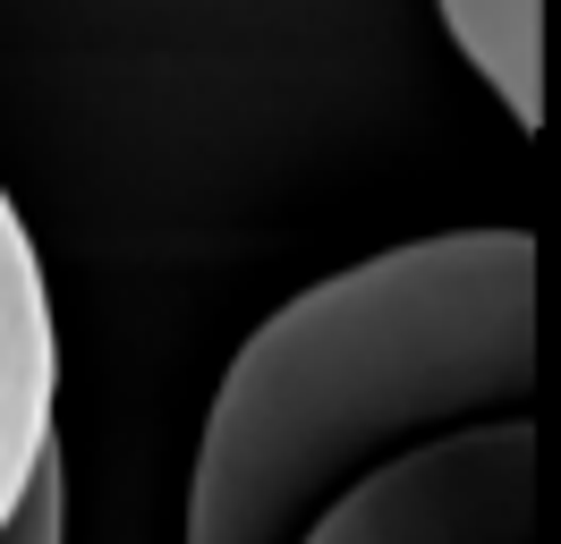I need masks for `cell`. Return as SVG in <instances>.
<instances>
[{"label":"cell","instance_id":"2","mask_svg":"<svg viewBox=\"0 0 561 544\" xmlns=\"http://www.w3.org/2000/svg\"><path fill=\"white\" fill-rule=\"evenodd\" d=\"M536 510V426L493 417L400 451L350 502L323 510L307 544H527Z\"/></svg>","mask_w":561,"mask_h":544},{"label":"cell","instance_id":"1","mask_svg":"<svg viewBox=\"0 0 561 544\" xmlns=\"http://www.w3.org/2000/svg\"><path fill=\"white\" fill-rule=\"evenodd\" d=\"M536 238L443 230L383 247L264 315L205 408L187 544H307L400 451L527 417Z\"/></svg>","mask_w":561,"mask_h":544},{"label":"cell","instance_id":"3","mask_svg":"<svg viewBox=\"0 0 561 544\" xmlns=\"http://www.w3.org/2000/svg\"><path fill=\"white\" fill-rule=\"evenodd\" d=\"M468 68L511 102V120H545V0H434Z\"/></svg>","mask_w":561,"mask_h":544}]
</instances>
